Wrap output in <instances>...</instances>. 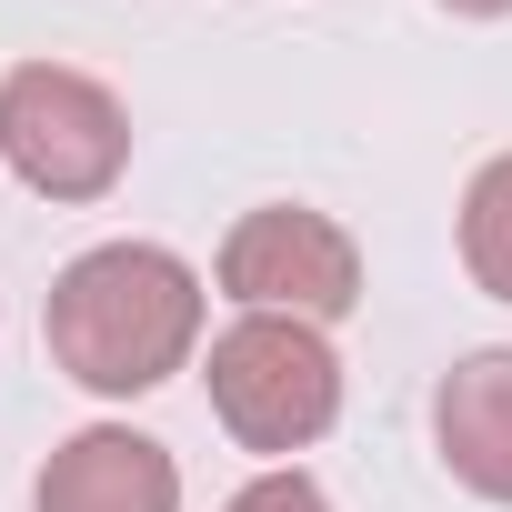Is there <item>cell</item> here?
<instances>
[{"instance_id": "4", "label": "cell", "mask_w": 512, "mask_h": 512, "mask_svg": "<svg viewBox=\"0 0 512 512\" xmlns=\"http://www.w3.org/2000/svg\"><path fill=\"white\" fill-rule=\"evenodd\" d=\"M221 292L241 312H282V322H342L362 302V251L332 211L302 201H262L241 211L221 241Z\"/></svg>"}, {"instance_id": "8", "label": "cell", "mask_w": 512, "mask_h": 512, "mask_svg": "<svg viewBox=\"0 0 512 512\" xmlns=\"http://www.w3.org/2000/svg\"><path fill=\"white\" fill-rule=\"evenodd\" d=\"M221 512H332V492H322L302 462H272V472H251V482H241Z\"/></svg>"}, {"instance_id": "5", "label": "cell", "mask_w": 512, "mask_h": 512, "mask_svg": "<svg viewBox=\"0 0 512 512\" xmlns=\"http://www.w3.org/2000/svg\"><path fill=\"white\" fill-rule=\"evenodd\" d=\"M31 512H181V462L131 422H91L41 462Z\"/></svg>"}, {"instance_id": "6", "label": "cell", "mask_w": 512, "mask_h": 512, "mask_svg": "<svg viewBox=\"0 0 512 512\" xmlns=\"http://www.w3.org/2000/svg\"><path fill=\"white\" fill-rule=\"evenodd\" d=\"M432 442L462 492L512 502V352H462L432 392Z\"/></svg>"}, {"instance_id": "1", "label": "cell", "mask_w": 512, "mask_h": 512, "mask_svg": "<svg viewBox=\"0 0 512 512\" xmlns=\"http://www.w3.org/2000/svg\"><path fill=\"white\" fill-rule=\"evenodd\" d=\"M51 362L81 392H161L191 352H201V272L161 241H101L51 282Z\"/></svg>"}, {"instance_id": "2", "label": "cell", "mask_w": 512, "mask_h": 512, "mask_svg": "<svg viewBox=\"0 0 512 512\" xmlns=\"http://www.w3.org/2000/svg\"><path fill=\"white\" fill-rule=\"evenodd\" d=\"M211 412L241 452H312L342 422V362L322 342V322H282V312H241L211 342Z\"/></svg>"}, {"instance_id": "7", "label": "cell", "mask_w": 512, "mask_h": 512, "mask_svg": "<svg viewBox=\"0 0 512 512\" xmlns=\"http://www.w3.org/2000/svg\"><path fill=\"white\" fill-rule=\"evenodd\" d=\"M462 272H472L492 302H512V151L482 161L472 191H462Z\"/></svg>"}, {"instance_id": "3", "label": "cell", "mask_w": 512, "mask_h": 512, "mask_svg": "<svg viewBox=\"0 0 512 512\" xmlns=\"http://www.w3.org/2000/svg\"><path fill=\"white\" fill-rule=\"evenodd\" d=\"M0 161L41 201H101L131 171V111L71 61H21L0 71Z\"/></svg>"}, {"instance_id": "9", "label": "cell", "mask_w": 512, "mask_h": 512, "mask_svg": "<svg viewBox=\"0 0 512 512\" xmlns=\"http://www.w3.org/2000/svg\"><path fill=\"white\" fill-rule=\"evenodd\" d=\"M442 11H462V21H502L512 0H442Z\"/></svg>"}]
</instances>
